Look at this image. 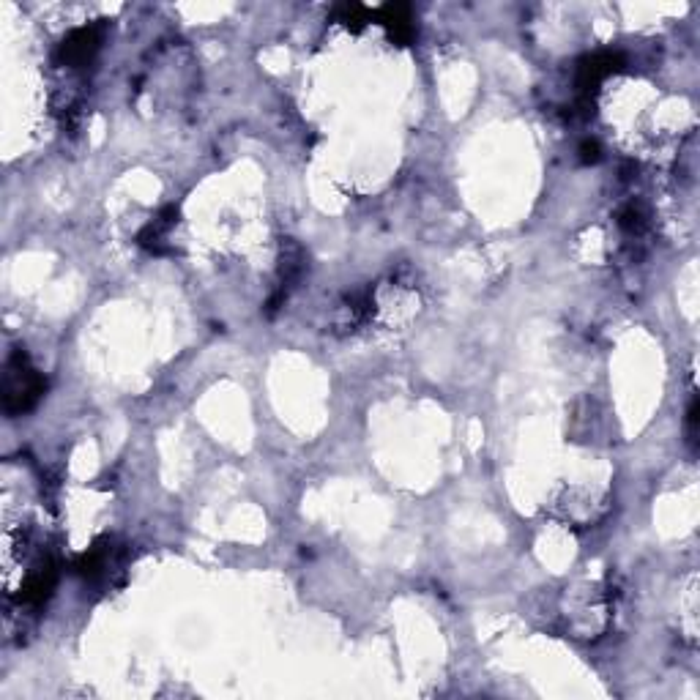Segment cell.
Masks as SVG:
<instances>
[{"instance_id": "6da1fadb", "label": "cell", "mask_w": 700, "mask_h": 700, "mask_svg": "<svg viewBox=\"0 0 700 700\" xmlns=\"http://www.w3.org/2000/svg\"><path fill=\"white\" fill-rule=\"evenodd\" d=\"M44 386H47V381H44L39 372L28 367V361H25L22 353H17L6 364V383H3V405H6V411H31L44 394Z\"/></svg>"}, {"instance_id": "7a4b0ae2", "label": "cell", "mask_w": 700, "mask_h": 700, "mask_svg": "<svg viewBox=\"0 0 700 700\" xmlns=\"http://www.w3.org/2000/svg\"><path fill=\"white\" fill-rule=\"evenodd\" d=\"M102 44V31L99 28H80V31L69 33L63 44L58 47V61L63 66H83L93 58V52L99 50Z\"/></svg>"}, {"instance_id": "3957f363", "label": "cell", "mask_w": 700, "mask_h": 700, "mask_svg": "<svg viewBox=\"0 0 700 700\" xmlns=\"http://www.w3.org/2000/svg\"><path fill=\"white\" fill-rule=\"evenodd\" d=\"M583 159H586V162H597V159H599V145L597 143H586V145H583Z\"/></svg>"}]
</instances>
